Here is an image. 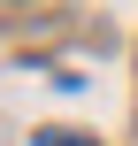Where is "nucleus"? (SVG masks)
I'll use <instances>...</instances> for the list:
<instances>
[{
    "instance_id": "1",
    "label": "nucleus",
    "mask_w": 138,
    "mask_h": 146,
    "mask_svg": "<svg viewBox=\"0 0 138 146\" xmlns=\"http://www.w3.org/2000/svg\"><path fill=\"white\" fill-rule=\"evenodd\" d=\"M38 146H92L85 131H38Z\"/></svg>"
}]
</instances>
